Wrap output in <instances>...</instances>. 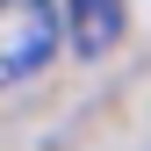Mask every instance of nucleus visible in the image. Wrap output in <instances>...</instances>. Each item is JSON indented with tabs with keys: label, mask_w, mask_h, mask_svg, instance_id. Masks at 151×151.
<instances>
[{
	"label": "nucleus",
	"mask_w": 151,
	"mask_h": 151,
	"mask_svg": "<svg viewBox=\"0 0 151 151\" xmlns=\"http://www.w3.org/2000/svg\"><path fill=\"white\" fill-rule=\"evenodd\" d=\"M58 36H65V22L50 0H0V86L36 79L58 58Z\"/></svg>",
	"instance_id": "f257e3e1"
},
{
	"label": "nucleus",
	"mask_w": 151,
	"mask_h": 151,
	"mask_svg": "<svg viewBox=\"0 0 151 151\" xmlns=\"http://www.w3.org/2000/svg\"><path fill=\"white\" fill-rule=\"evenodd\" d=\"M65 36L79 58H108L122 36V0H65Z\"/></svg>",
	"instance_id": "f03ea898"
}]
</instances>
